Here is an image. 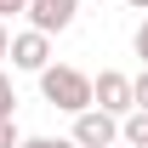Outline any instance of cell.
Wrapping results in <instances>:
<instances>
[{
  "label": "cell",
  "mask_w": 148,
  "mask_h": 148,
  "mask_svg": "<svg viewBox=\"0 0 148 148\" xmlns=\"http://www.w3.org/2000/svg\"><path fill=\"white\" fill-rule=\"evenodd\" d=\"M17 114V86H12V74H0V120H12Z\"/></svg>",
  "instance_id": "52a82bcc"
},
{
  "label": "cell",
  "mask_w": 148,
  "mask_h": 148,
  "mask_svg": "<svg viewBox=\"0 0 148 148\" xmlns=\"http://www.w3.org/2000/svg\"><path fill=\"white\" fill-rule=\"evenodd\" d=\"M6 57H12V29L0 23V63H6Z\"/></svg>",
  "instance_id": "4fadbf2b"
},
{
  "label": "cell",
  "mask_w": 148,
  "mask_h": 148,
  "mask_svg": "<svg viewBox=\"0 0 148 148\" xmlns=\"http://www.w3.org/2000/svg\"><path fill=\"white\" fill-rule=\"evenodd\" d=\"M125 6H131V12H143V17H148V0H125Z\"/></svg>",
  "instance_id": "5bb4252c"
},
{
  "label": "cell",
  "mask_w": 148,
  "mask_h": 148,
  "mask_svg": "<svg viewBox=\"0 0 148 148\" xmlns=\"http://www.w3.org/2000/svg\"><path fill=\"white\" fill-rule=\"evenodd\" d=\"M17 148H80L74 137H23Z\"/></svg>",
  "instance_id": "ba28073f"
},
{
  "label": "cell",
  "mask_w": 148,
  "mask_h": 148,
  "mask_svg": "<svg viewBox=\"0 0 148 148\" xmlns=\"http://www.w3.org/2000/svg\"><path fill=\"white\" fill-rule=\"evenodd\" d=\"M91 108H103V114H120V120L137 108V97H131V80H125L120 69H103V74H91Z\"/></svg>",
  "instance_id": "7a4b0ae2"
},
{
  "label": "cell",
  "mask_w": 148,
  "mask_h": 148,
  "mask_svg": "<svg viewBox=\"0 0 148 148\" xmlns=\"http://www.w3.org/2000/svg\"><path fill=\"white\" fill-rule=\"evenodd\" d=\"M120 143H131V148H148V108H131L125 120H120Z\"/></svg>",
  "instance_id": "8992f818"
},
{
  "label": "cell",
  "mask_w": 148,
  "mask_h": 148,
  "mask_svg": "<svg viewBox=\"0 0 148 148\" xmlns=\"http://www.w3.org/2000/svg\"><path fill=\"white\" fill-rule=\"evenodd\" d=\"M97 6H108V0H97Z\"/></svg>",
  "instance_id": "9a60e30c"
},
{
  "label": "cell",
  "mask_w": 148,
  "mask_h": 148,
  "mask_svg": "<svg viewBox=\"0 0 148 148\" xmlns=\"http://www.w3.org/2000/svg\"><path fill=\"white\" fill-rule=\"evenodd\" d=\"M131 46H137V57H143V69H148V17L137 23V34H131Z\"/></svg>",
  "instance_id": "9c48e42d"
},
{
  "label": "cell",
  "mask_w": 148,
  "mask_h": 148,
  "mask_svg": "<svg viewBox=\"0 0 148 148\" xmlns=\"http://www.w3.org/2000/svg\"><path fill=\"white\" fill-rule=\"evenodd\" d=\"M12 69H23V74L51 69V34H40V29H23V34H12Z\"/></svg>",
  "instance_id": "277c9868"
},
{
  "label": "cell",
  "mask_w": 148,
  "mask_h": 148,
  "mask_svg": "<svg viewBox=\"0 0 148 148\" xmlns=\"http://www.w3.org/2000/svg\"><path fill=\"white\" fill-rule=\"evenodd\" d=\"M74 12H80V0H29V29H40V34H63L74 23Z\"/></svg>",
  "instance_id": "5b68a950"
},
{
  "label": "cell",
  "mask_w": 148,
  "mask_h": 148,
  "mask_svg": "<svg viewBox=\"0 0 148 148\" xmlns=\"http://www.w3.org/2000/svg\"><path fill=\"white\" fill-rule=\"evenodd\" d=\"M40 97L63 114H86L91 108V74H80L74 63H51V69H40Z\"/></svg>",
  "instance_id": "6da1fadb"
},
{
  "label": "cell",
  "mask_w": 148,
  "mask_h": 148,
  "mask_svg": "<svg viewBox=\"0 0 148 148\" xmlns=\"http://www.w3.org/2000/svg\"><path fill=\"white\" fill-rule=\"evenodd\" d=\"M17 12H29V0H0V23H6V17H17Z\"/></svg>",
  "instance_id": "7c38bea8"
},
{
  "label": "cell",
  "mask_w": 148,
  "mask_h": 148,
  "mask_svg": "<svg viewBox=\"0 0 148 148\" xmlns=\"http://www.w3.org/2000/svg\"><path fill=\"white\" fill-rule=\"evenodd\" d=\"M131 97H137V108H148V69L131 80Z\"/></svg>",
  "instance_id": "8fae6325"
},
{
  "label": "cell",
  "mask_w": 148,
  "mask_h": 148,
  "mask_svg": "<svg viewBox=\"0 0 148 148\" xmlns=\"http://www.w3.org/2000/svg\"><path fill=\"white\" fill-rule=\"evenodd\" d=\"M74 143L80 148H114L120 143V114H103V108L74 114Z\"/></svg>",
  "instance_id": "3957f363"
},
{
  "label": "cell",
  "mask_w": 148,
  "mask_h": 148,
  "mask_svg": "<svg viewBox=\"0 0 148 148\" xmlns=\"http://www.w3.org/2000/svg\"><path fill=\"white\" fill-rule=\"evenodd\" d=\"M23 137H17V120H0V148H17Z\"/></svg>",
  "instance_id": "30bf717a"
}]
</instances>
